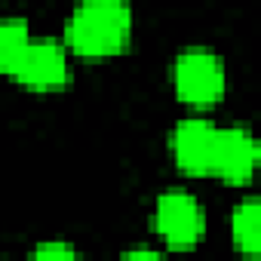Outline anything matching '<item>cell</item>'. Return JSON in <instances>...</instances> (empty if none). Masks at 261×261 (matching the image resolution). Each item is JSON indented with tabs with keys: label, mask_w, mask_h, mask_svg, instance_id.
Returning a JSON list of instances; mask_svg holds the SVG:
<instances>
[{
	"label": "cell",
	"mask_w": 261,
	"mask_h": 261,
	"mask_svg": "<svg viewBox=\"0 0 261 261\" xmlns=\"http://www.w3.org/2000/svg\"><path fill=\"white\" fill-rule=\"evenodd\" d=\"M133 37V7L126 0H83L65 28L68 53L80 59L120 56Z\"/></svg>",
	"instance_id": "cell-1"
},
{
	"label": "cell",
	"mask_w": 261,
	"mask_h": 261,
	"mask_svg": "<svg viewBox=\"0 0 261 261\" xmlns=\"http://www.w3.org/2000/svg\"><path fill=\"white\" fill-rule=\"evenodd\" d=\"M172 86L178 101L191 108H212L224 98L227 74L215 53L209 49H185L172 68Z\"/></svg>",
	"instance_id": "cell-2"
},
{
	"label": "cell",
	"mask_w": 261,
	"mask_h": 261,
	"mask_svg": "<svg viewBox=\"0 0 261 261\" xmlns=\"http://www.w3.org/2000/svg\"><path fill=\"white\" fill-rule=\"evenodd\" d=\"M154 227H157L160 240H163L169 249L185 252V249H194V246L203 240L206 215H203V206L197 203L194 194L169 191V194H163V197L157 200Z\"/></svg>",
	"instance_id": "cell-3"
},
{
	"label": "cell",
	"mask_w": 261,
	"mask_h": 261,
	"mask_svg": "<svg viewBox=\"0 0 261 261\" xmlns=\"http://www.w3.org/2000/svg\"><path fill=\"white\" fill-rule=\"evenodd\" d=\"M13 80L34 92H53L71 83V56L68 46L56 40H31L22 62L13 71Z\"/></svg>",
	"instance_id": "cell-4"
},
{
	"label": "cell",
	"mask_w": 261,
	"mask_h": 261,
	"mask_svg": "<svg viewBox=\"0 0 261 261\" xmlns=\"http://www.w3.org/2000/svg\"><path fill=\"white\" fill-rule=\"evenodd\" d=\"M255 166H258V142L252 139L249 129L243 126L218 129L209 175H218L227 185H246L255 175Z\"/></svg>",
	"instance_id": "cell-5"
},
{
	"label": "cell",
	"mask_w": 261,
	"mask_h": 261,
	"mask_svg": "<svg viewBox=\"0 0 261 261\" xmlns=\"http://www.w3.org/2000/svg\"><path fill=\"white\" fill-rule=\"evenodd\" d=\"M215 133L218 126L206 117H185L175 129H172V160L185 175H209L212 169V148H215Z\"/></svg>",
	"instance_id": "cell-6"
},
{
	"label": "cell",
	"mask_w": 261,
	"mask_h": 261,
	"mask_svg": "<svg viewBox=\"0 0 261 261\" xmlns=\"http://www.w3.org/2000/svg\"><path fill=\"white\" fill-rule=\"evenodd\" d=\"M230 233H233V246L243 255H258L261 252V206L255 197L243 200L233 215H230Z\"/></svg>",
	"instance_id": "cell-7"
},
{
	"label": "cell",
	"mask_w": 261,
	"mask_h": 261,
	"mask_svg": "<svg viewBox=\"0 0 261 261\" xmlns=\"http://www.w3.org/2000/svg\"><path fill=\"white\" fill-rule=\"evenodd\" d=\"M28 43H31V31H28L25 19H4L0 22V74L13 77Z\"/></svg>",
	"instance_id": "cell-8"
},
{
	"label": "cell",
	"mask_w": 261,
	"mask_h": 261,
	"mask_svg": "<svg viewBox=\"0 0 261 261\" xmlns=\"http://www.w3.org/2000/svg\"><path fill=\"white\" fill-rule=\"evenodd\" d=\"M34 258H77V249L68 243H43L34 249Z\"/></svg>",
	"instance_id": "cell-9"
},
{
	"label": "cell",
	"mask_w": 261,
	"mask_h": 261,
	"mask_svg": "<svg viewBox=\"0 0 261 261\" xmlns=\"http://www.w3.org/2000/svg\"><path fill=\"white\" fill-rule=\"evenodd\" d=\"M160 252H148V249H136V252H126V258H157Z\"/></svg>",
	"instance_id": "cell-10"
}]
</instances>
